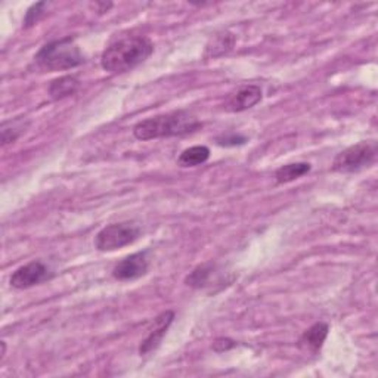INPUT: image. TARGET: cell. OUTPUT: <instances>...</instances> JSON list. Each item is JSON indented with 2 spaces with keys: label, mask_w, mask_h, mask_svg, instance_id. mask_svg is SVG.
I'll return each mask as SVG.
<instances>
[{
  "label": "cell",
  "mask_w": 378,
  "mask_h": 378,
  "mask_svg": "<svg viewBox=\"0 0 378 378\" xmlns=\"http://www.w3.org/2000/svg\"><path fill=\"white\" fill-rule=\"evenodd\" d=\"M52 276L50 269L48 264H45L42 260H33L24 266L18 268L9 278L11 287L16 290H27L34 286L48 281Z\"/></svg>",
  "instance_id": "8992f818"
},
{
  "label": "cell",
  "mask_w": 378,
  "mask_h": 378,
  "mask_svg": "<svg viewBox=\"0 0 378 378\" xmlns=\"http://www.w3.org/2000/svg\"><path fill=\"white\" fill-rule=\"evenodd\" d=\"M48 8L46 2H39V4H34L26 14L24 18V27H33L34 24H37L40 21V18L45 15Z\"/></svg>",
  "instance_id": "e0dca14e"
},
{
  "label": "cell",
  "mask_w": 378,
  "mask_h": 378,
  "mask_svg": "<svg viewBox=\"0 0 378 378\" xmlns=\"http://www.w3.org/2000/svg\"><path fill=\"white\" fill-rule=\"evenodd\" d=\"M217 145L220 146H237V145H244L247 142V138L237 135V134H228V135H222L216 138Z\"/></svg>",
  "instance_id": "ac0fdd59"
},
{
  "label": "cell",
  "mask_w": 378,
  "mask_h": 378,
  "mask_svg": "<svg viewBox=\"0 0 378 378\" xmlns=\"http://www.w3.org/2000/svg\"><path fill=\"white\" fill-rule=\"evenodd\" d=\"M34 61L40 70L45 71H64L79 67L85 63V56L71 37H64L46 43L37 55Z\"/></svg>",
  "instance_id": "3957f363"
},
{
  "label": "cell",
  "mask_w": 378,
  "mask_h": 378,
  "mask_svg": "<svg viewBox=\"0 0 378 378\" xmlns=\"http://www.w3.org/2000/svg\"><path fill=\"white\" fill-rule=\"evenodd\" d=\"M154 52L146 36L127 34L112 40L101 56V65L109 74H123L145 63Z\"/></svg>",
  "instance_id": "6da1fadb"
},
{
  "label": "cell",
  "mask_w": 378,
  "mask_h": 378,
  "mask_svg": "<svg viewBox=\"0 0 378 378\" xmlns=\"http://www.w3.org/2000/svg\"><path fill=\"white\" fill-rule=\"evenodd\" d=\"M377 142H359L340 153L333 161V170L338 173H353L371 167L377 158Z\"/></svg>",
  "instance_id": "277c9868"
},
{
  "label": "cell",
  "mask_w": 378,
  "mask_h": 378,
  "mask_svg": "<svg viewBox=\"0 0 378 378\" xmlns=\"http://www.w3.org/2000/svg\"><path fill=\"white\" fill-rule=\"evenodd\" d=\"M330 327L325 323H316L310 328H308L303 335L300 337V347H303L305 350H309L312 353H318L320 347L324 346L325 340L328 337Z\"/></svg>",
  "instance_id": "30bf717a"
},
{
  "label": "cell",
  "mask_w": 378,
  "mask_h": 378,
  "mask_svg": "<svg viewBox=\"0 0 378 378\" xmlns=\"http://www.w3.org/2000/svg\"><path fill=\"white\" fill-rule=\"evenodd\" d=\"M142 231L134 222H120L105 226L94 237V247L99 252H116L134 244Z\"/></svg>",
  "instance_id": "5b68a950"
},
{
  "label": "cell",
  "mask_w": 378,
  "mask_h": 378,
  "mask_svg": "<svg viewBox=\"0 0 378 378\" xmlns=\"http://www.w3.org/2000/svg\"><path fill=\"white\" fill-rule=\"evenodd\" d=\"M201 127L198 119L188 111H173L139 122L134 127V135L139 141L172 138L193 134Z\"/></svg>",
  "instance_id": "7a4b0ae2"
},
{
  "label": "cell",
  "mask_w": 378,
  "mask_h": 378,
  "mask_svg": "<svg viewBox=\"0 0 378 378\" xmlns=\"http://www.w3.org/2000/svg\"><path fill=\"white\" fill-rule=\"evenodd\" d=\"M235 43V37L230 31H222L215 34L210 42L205 46V58H217L225 53H228Z\"/></svg>",
  "instance_id": "8fae6325"
},
{
  "label": "cell",
  "mask_w": 378,
  "mask_h": 378,
  "mask_svg": "<svg viewBox=\"0 0 378 378\" xmlns=\"http://www.w3.org/2000/svg\"><path fill=\"white\" fill-rule=\"evenodd\" d=\"M173 319H175V312L172 310H166L154 319V324L151 327L148 337L144 340L139 347V355H148L149 352L156 350L160 346L161 340L166 335L168 327L172 325Z\"/></svg>",
  "instance_id": "ba28073f"
},
{
  "label": "cell",
  "mask_w": 378,
  "mask_h": 378,
  "mask_svg": "<svg viewBox=\"0 0 378 378\" xmlns=\"http://www.w3.org/2000/svg\"><path fill=\"white\" fill-rule=\"evenodd\" d=\"M28 127V122L24 119H15L9 122H4L2 127V145L14 144L18 138H20L23 134H26V130Z\"/></svg>",
  "instance_id": "2e32d148"
},
{
  "label": "cell",
  "mask_w": 378,
  "mask_h": 378,
  "mask_svg": "<svg viewBox=\"0 0 378 378\" xmlns=\"http://www.w3.org/2000/svg\"><path fill=\"white\" fill-rule=\"evenodd\" d=\"M261 89L256 85H249L239 87L231 98L226 102V109L232 112H241L245 109H250L261 101Z\"/></svg>",
  "instance_id": "9c48e42d"
},
{
  "label": "cell",
  "mask_w": 378,
  "mask_h": 378,
  "mask_svg": "<svg viewBox=\"0 0 378 378\" xmlns=\"http://www.w3.org/2000/svg\"><path fill=\"white\" fill-rule=\"evenodd\" d=\"M210 158V149L204 145H197L185 149L179 156L178 164L180 167H195L204 164Z\"/></svg>",
  "instance_id": "9a60e30c"
},
{
  "label": "cell",
  "mask_w": 378,
  "mask_h": 378,
  "mask_svg": "<svg viewBox=\"0 0 378 378\" xmlns=\"http://www.w3.org/2000/svg\"><path fill=\"white\" fill-rule=\"evenodd\" d=\"M312 166L309 163H291L279 167L275 172V179L278 183H288L310 172Z\"/></svg>",
  "instance_id": "5bb4252c"
},
{
  "label": "cell",
  "mask_w": 378,
  "mask_h": 378,
  "mask_svg": "<svg viewBox=\"0 0 378 378\" xmlns=\"http://www.w3.org/2000/svg\"><path fill=\"white\" fill-rule=\"evenodd\" d=\"M216 274V266L213 263H205L197 266L185 279L188 287L193 288H205L210 286V282Z\"/></svg>",
  "instance_id": "7c38bea8"
},
{
  "label": "cell",
  "mask_w": 378,
  "mask_h": 378,
  "mask_svg": "<svg viewBox=\"0 0 378 378\" xmlns=\"http://www.w3.org/2000/svg\"><path fill=\"white\" fill-rule=\"evenodd\" d=\"M79 86H80V82L77 79L72 77V75H64V77L56 79L50 83L49 94H50V98L55 101L64 99L77 92Z\"/></svg>",
  "instance_id": "4fadbf2b"
},
{
  "label": "cell",
  "mask_w": 378,
  "mask_h": 378,
  "mask_svg": "<svg viewBox=\"0 0 378 378\" xmlns=\"http://www.w3.org/2000/svg\"><path fill=\"white\" fill-rule=\"evenodd\" d=\"M146 252H139L135 254H130L120 260L114 269H112V276L117 281H135L144 276L148 272V257Z\"/></svg>",
  "instance_id": "52a82bcc"
},
{
  "label": "cell",
  "mask_w": 378,
  "mask_h": 378,
  "mask_svg": "<svg viewBox=\"0 0 378 378\" xmlns=\"http://www.w3.org/2000/svg\"><path fill=\"white\" fill-rule=\"evenodd\" d=\"M237 346V343L231 338H217L216 342L213 343V350L217 353H223V352H228L231 349H234Z\"/></svg>",
  "instance_id": "d6986e66"
}]
</instances>
